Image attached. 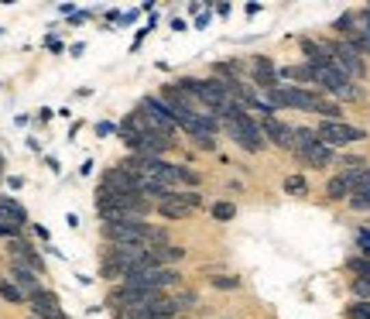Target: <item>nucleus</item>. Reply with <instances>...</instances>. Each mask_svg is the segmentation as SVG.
Returning a JSON list of instances; mask_svg holds the SVG:
<instances>
[{"label":"nucleus","mask_w":370,"mask_h":319,"mask_svg":"<svg viewBox=\"0 0 370 319\" xmlns=\"http://www.w3.org/2000/svg\"><path fill=\"white\" fill-rule=\"evenodd\" d=\"M103 240L110 244H124V247H158L165 244V230L151 227L144 220H114V223H100Z\"/></svg>","instance_id":"obj_1"},{"label":"nucleus","mask_w":370,"mask_h":319,"mask_svg":"<svg viewBox=\"0 0 370 319\" xmlns=\"http://www.w3.org/2000/svg\"><path fill=\"white\" fill-rule=\"evenodd\" d=\"M220 124L226 127V134H230V138H233L243 151H250V155L264 151V144H267V141H264V134H261V124H257V120H254V117L240 107V103H233V107H230V114H226Z\"/></svg>","instance_id":"obj_2"},{"label":"nucleus","mask_w":370,"mask_h":319,"mask_svg":"<svg viewBox=\"0 0 370 319\" xmlns=\"http://www.w3.org/2000/svg\"><path fill=\"white\" fill-rule=\"evenodd\" d=\"M326 49H329L332 66H336L346 79H363V76H367V62H363V55H360L349 42H326Z\"/></svg>","instance_id":"obj_3"},{"label":"nucleus","mask_w":370,"mask_h":319,"mask_svg":"<svg viewBox=\"0 0 370 319\" xmlns=\"http://www.w3.org/2000/svg\"><path fill=\"white\" fill-rule=\"evenodd\" d=\"M315 134H319V141L329 144L332 151H336V148H346V144H356V141L367 138L363 127H353V124H346V120H322V124L315 127Z\"/></svg>","instance_id":"obj_4"},{"label":"nucleus","mask_w":370,"mask_h":319,"mask_svg":"<svg viewBox=\"0 0 370 319\" xmlns=\"http://www.w3.org/2000/svg\"><path fill=\"white\" fill-rule=\"evenodd\" d=\"M312 73H315V83L326 90V93H332V97H339V100H360V90L332 66V62H326V66H312Z\"/></svg>","instance_id":"obj_5"},{"label":"nucleus","mask_w":370,"mask_h":319,"mask_svg":"<svg viewBox=\"0 0 370 319\" xmlns=\"http://www.w3.org/2000/svg\"><path fill=\"white\" fill-rule=\"evenodd\" d=\"M137 114L151 124V131L155 134H161V138H172L175 141V120H172V114H168V107L161 103V97H144L141 103H137Z\"/></svg>","instance_id":"obj_6"},{"label":"nucleus","mask_w":370,"mask_h":319,"mask_svg":"<svg viewBox=\"0 0 370 319\" xmlns=\"http://www.w3.org/2000/svg\"><path fill=\"white\" fill-rule=\"evenodd\" d=\"M96 196H141V179L131 175V172H124L120 165H114V168H107L100 175V192Z\"/></svg>","instance_id":"obj_7"},{"label":"nucleus","mask_w":370,"mask_h":319,"mask_svg":"<svg viewBox=\"0 0 370 319\" xmlns=\"http://www.w3.org/2000/svg\"><path fill=\"white\" fill-rule=\"evenodd\" d=\"M199 206V192H172L165 203H158L155 209H158V216H165V220H185L192 209Z\"/></svg>","instance_id":"obj_8"},{"label":"nucleus","mask_w":370,"mask_h":319,"mask_svg":"<svg viewBox=\"0 0 370 319\" xmlns=\"http://www.w3.org/2000/svg\"><path fill=\"white\" fill-rule=\"evenodd\" d=\"M8 254H11L14 264H21V268H28V271H35V275H45V261H42V254H38L28 240L11 237V240H8Z\"/></svg>","instance_id":"obj_9"},{"label":"nucleus","mask_w":370,"mask_h":319,"mask_svg":"<svg viewBox=\"0 0 370 319\" xmlns=\"http://www.w3.org/2000/svg\"><path fill=\"white\" fill-rule=\"evenodd\" d=\"M25 223H28L25 206H21V203H14L11 196H0V230H4L8 237H18Z\"/></svg>","instance_id":"obj_10"},{"label":"nucleus","mask_w":370,"mask_h":319,"mask_svg":"<svg viewBox=\"0 0 370 319\" xmlns=\"http://www.w3.org/2000/svg\"><path fill=\"white\" fill-rule=\"evenodd\" d=\"M28 305H31V312H35V319H69L66 316V309L59 305V295L55 292H35L31 298H28Z\"/></svg>","instance_id":"obj_11"},{"label":"nucleus","mask_w":370,"mask_h":319,"mask_svg":"<svg viewBox=\"0 0 370 319\" xmlns=\"http://www.w3.org/2000/svg\"><path fill=\"white\" fill-rule=\"evenodd\" d=\"M261 134H264V141H271V144H278V148L295 151V127L281 124L278 117H264V120H261Z\"/></svg>","instance_id":"obj_12"},{"label":"nucleus","mask_w":370,"mask_h":319,"mask_svg":"<svg viewBox=\"0 0 370 319\" xmlns=\"http://www.w3.org/2000/svg\"><path fill=\"white\" fill-rule=\"evenodd\" d=\"M250 69H254V86L257 90H264V93L278 90V69H274V62L267 55H254L250 59Z\"/></svg>","instance_id":"obj_13"},{"label":"nucleus","mask_w":370,"mask_h":319,"mask_svg":"<svg viewBox=\"0 0 370 319\" xmlns=\"http://www.w3.org/2000/svg\"><path fill=\"white\" fill-rule=\"evenodd\" d=\"M308 168H329L332 165V148L329 144H322V141H315V144H308V148H302V151H295Z\"/></svg>","instance_id":"obj_14"},{"label":"nucleus","mask_w":370,"mask_h":319,"mask_svg":"<svg viewBox=\"0 0 370 319\" xmlns=\"http://www.w3.org/2000/svg\"><path fill=\"white\" fill-rule=\"evenodd\" d=\"M11 278H14V285L25 292V298H31L35 292H42L38 275H35V271H28V268H21V264H11Z\"/></svg>","instance_id":"obj_15"},{"label":"nucleus","mask_w":370,"mask_h":319,"mask_svg":"<svg viewBox=\"0 0 370 319\" xmlns=\"http://www.w3.org/2000/svg\"><path fill=\"white\" fill-rule=\"evenodd\" d=\"M326 196H329L332 203H339V199H349V196H353V182H349V175H346V172L332 175V179H329V186H326Z\"/></svg>","instance_id":"obj_16"},{"label":"nucleus","mask_w":370,"mask_h":319,"mask_svg":"<svg viewBox=\"0 0 370 319\" xmlns=\"http://www.w3.org/2000/svg\"><path fill=\"white\" fill-rule=\"evenodd\" d=\"M100 278H103V281H124V278H127V268H120L117 261L103 257V261H100Z\"/></svg>","instance_id":"obj_17"},{"label":"nucleus","mask_w":370,"mask_h":319,"mask_svg":"<svg viewBox=\"0 0 370 319\" xmlns=\"http://www.w3.org/2000/svg\"><path fill=\"white\" fill-rule=\"evenodd\" d=\"M209 216H213L216 223H230V220L237 216V206H233V203H213V206H209Z\"/></svg>","instance_id":"obj_18"},{"label":"nucleus","mask_w":370,"mask_h":319,"mask_svg":"<svg viewBox=\"0 0 370 319\" xmlns=\"http://www.w3.org/2000/svg\"><path fill=\"white\" fill-rule=\"evenodd\" d=\"M353 25H356V11H346V14H339V18L332 21V31L349 38V35H353Z\"/></svg>","instance_id":"obj_19"},{"label":"nucleus","mask_w":370,"mask_h":319,"mask_svg":"<svg viewBox=\"0 0 370 319\" xmlns=\"http://www.w3.org/2000/svg\"><path fill=\"white\" fill-rule=\"evenodd\" d=\"M0 295H4L8 302H14V305H21V302H28L25 298V292L14 285V281H8V278H0Z\"/></svg>","instance_id":"obj_20"},{"label":"nucleus","mask_w":370,"mask_h":319,"mask_svg":"<svg viewBox=\"0 0 370 319\" xmlns=\"http://www.w3.org/2000/svg\"><path fill=\"white\" fill-rule=\"evenodd\" d=\"M315 141H319V134L312 127H295V151H302V148H308Z\"/></svg>","instance_id":"obj_21"},{"label":"nucleus","mask_w":370,"mask_h":319,"mask_svg":"<svg viewBox=\"0 0 370 319\" xmlns=\"http://www.w3.org/2000/svg\"><path fill=\"white\" fill-rule=\"evenodd\" d=\"M285 192H288V196H305V192H308L305 175H288V179H285Z\"/></svg>","instance_id":"obj_22"},{"label":"nucleus","mask_w":370,"mask_h":319,"mask_svg":"<svg viewBox=\"0 0 370 319\" xmlns=\"http://www.w3.org/2000/svg\"><path fill=\"white\" fill-rule=\"evenodd\" d=\"M209 285L223 288V292H233V288H240V278L237 275H209Z\"/></svg>","instance_id":"obj_23"},{"label":"nucleus","mask_w":370,"mask_h":319,"mask_svg":"<svg viewBox=\"0 0 370 319\" xmlns=\"http://www.w3.org/2000/svg\"><path fill=\"white\" fill-rule=\"evenodd\" d=\"M343 42H349L360 55H370V35H363V31H356V28H353V35H349V38H343Z\"/></svg>","instance_id":"obj_24"},{"label":"nucleus","mask_w":370,"mask_h":319,"mask_svg":"<svg viewBox=\"0 0 370 319\" xmlns=\"http://www.w3.org/2000/svg\"><path fill=\"white\" fill-rule=\"evenodd\" d=\"M346 319H370V302H349Z\"/></svg>","instance_id":"obj_25"},{"label":"nucleus","mask_w":370,"mask_h":319,"mask_svg":"<svg viewBox=\"0 0 370 319\" xmlns=\"http://www.w3.org/2000/svg\"><path fill=\"white\" fill-rule=\"evenodd\" d=\"M175 302H179V309H192V305H199V295L196 292H179Z\"/></svg>","instance_id":"obj_26"},{"label":"nucleus","mask_w":370,"mask_h":319,"mask_svg":"<svg viewBox=\"0 0 370 319\" xmlns=\"http://www.w3.org/2000/svg\"><path fill=\"white\" fill-rule=\"evenodd\" d=\"M349 206L353 209H370V192H353L349 196Z\"/></svg>","instance_id":"obj_27"},{"label":"nucleus","mask_w":370,"mask_h":319,"mask_svg":"<svg viewBox=\"0 0 370 319\" xmlns=\"http://www.w3.org/2000/svg\"><path fill=\"white\" fill-rule=\"evenodd\" d=\"M356 31H363V35H370V8H363V11H356Z\"/></svg>","instance_id":"obj_28"},{"label":"nucleus","mask_w":370,"mask_h":319,"mask_svg":"<svg viewBox=\"0 0 370 319\" xmlns=\"http://www.w3.org/2000/svg\"><path fill=\"white\" fill-rule=\"evenodd\" d=\"M353 295H363V302L370 298V281H363V278H353Z\"/></svg>","instance_id":"obj_29"},{"label":"nucleus","mask_w":370,"mask_h":319,"mask_svg":"<svg viewBox=\"0 0 370 319\" xmlns=\"http://www.w3.org/2000/svg\"><path fill=\"white\" fill-rule=\"evenodd\" d=\"M360 251H363V257H370V230L360 233Z\"/></svg>","instance_id":"obj_30"},{"label":"nucleus","mask_w":370,"mask_h":319,"mask_svg":"<svg viewBox=\"0 0 370 319\" xmlns=\"http://www.w3.org/2000/svg\"><path fill=\"white\" fill-rule=\"evenodd\" d=\"M96 134L103 138V134H114V124H96Z\"/></svg>","instance_id":"obj_31"},{"label":"nucleus","mask_w":370,"mask_h":319,"mask_svg":"<svg viewBox=\"0 0 370 319\" xmlns=\"http://www.w3.org/2000/svg\"><path fill=\"white\" fill-rule=\"evenodd\" d=\"M0 179H4V155H0Z\"/></svg>","instance_id":"obj_32"}]
</instances>
